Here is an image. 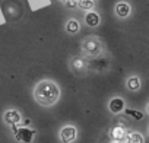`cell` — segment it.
Here are the masks:
<instances>
[{
	"label": "cell",
	"instance_id": "obj_1",
	"mask_svg": "<svg viewBox=\"0 0 149 143\" xmlns=\"http://www.w3.org/2000/svg\"><path fill=\"white\" fill-rule=\"evenodd\" d=\"M58 96H60V91L54 82L44 81L40 82L35 88V99L41 105H51L58 99Z\"/></svg>",
	"mask_w": 149,
	"mask_h": 143
},
{
	"label": "cell",
	"instance_id": "obj_16",
	"mask_svg": "<svg viewBox=\"0 0 149 143\" xmlns=\"http://www.w3.org/2000/svg\"><path fill=\"white\" fill-rule=\"evenodd\" d=\"M66 6L73 9V8H76L78 6V0H66Z\"/></svg>",
	"mask_w": 149,
	"mask_h": 143
},
{
	"label": "cell",
	"instance_id": "obj_13",
	"mask_svg": "<svg viewBox=\"0 0 149 143\" xmlns=\"http://www.w3.org/2000/svg\"><path fill=\"white\" fill-rule=\"evenodd\" d=\"M127 86L130 91H137L140 88V79L139 78H130L127 82Z\"/></svg>",
	"mask_w": 149,
	"mask_h": 143
},
{
	"label": "cell",
	"instance_id": "obj_18",
	"mask_svg": "<svg viewBox=\"0 0 149 143\" xmlns=\"http://www.w3.org/2000/svg\"><path fill=\"white\" fill-rule=\"evenodd\" d=\"M111 143H117V142H111Z\"/></svg>",
	"mask_w": 149,
	"mask_h": 143
},
{
	"label": "cell",
	"instance_id": "obj_2",
	"mask_svg": "<svg viewBox=\"0 0 149 143\" xmlns=\"http://www.w3.org/2000/svg\"><path fill=\"white\" fill-rule=\"evenodd\" d=\"M13 134H15V139L21 143H31L34 140V136H35V130L34 128H29V127H18V126H13Z\"/></svg>",
	"mask_w": 149,
	"mask_h": 143
},
{
	"label": "cell",
	"instance_id": "obj_15",
	"mask_svg": "<svg viewBox=\"0 0 149 143\" xmlns=\"http://www.w3.org/2000/svg\"><path fill=\"white\" fill-rule=\"evenodd\" d=\"M126 115H130L134 120H142L143 118V114L140 111H134V110H126Z\"/></svg>",
	"mask_w": 149,
	"mask_h": 143
},
{
	"label": "cell",
	"instance_id": "obj_3",
	"mask_svg": "<svg viewBox=\"0 0 149 143\" xmlns=\"http://www.w3.org/2000/svg\"><path fill=\"white\" fill-rule=\"evenodd\" d=\"M82 48L89 56H97L101 53V42L97 38H86L82 42Z\"/></svg>",
	"mask_w": 149,
	"mask_h": 143
},
{
	"label": "cell",
	"instance_id": "obj_14",
	"mask_svg": "<svg viewBox=\"0 0 149 143\" xmlns=\"http://www.w3.org/2000/svg\"><path fill=\"white\" fill-rule=\"evenodd\" d=\"M143 136L140 133H130L129 134V143H143Z\"/></svg>",
	"mask_w": 149,
	"mask_h": 143
},
{
	"label": "cell",
	"instance_id": "obj_17",
	"mask_svg": "<svg viewBox=\"0 0 149 143\" xmlns=\"http://www.w3.org/2000/svg\"><path fill=\"white\" fill-rule=\"evenodd\" d=\"M120 143H129V134H126V136H124V139H123Z\"/></svg>",
	"mask_w": 149,
	"mask_h": 143
},
{
	"label": "cell",
	"instance_id": "obj_7",
	"mask_svg": "<svg viewBox=\"0 0 149 143\" xmlns=\"http://www.w3.org/2000/svg\"><path fill=\"white\" fill-rule=\"evenodd\" d=\"M100 15L97 13V12H94V10H89L88 13H86V16H85V24L88 25V26H91V28H95V26H98L100 25Z\"/></svg>",
	"mask_w": 149,
	"mask_h": 143
},
{
	"label": "cell",
	"instance_id": "obj_12",
	"mask_svg": "<svg viewBox=\"0 0 149 143\" xmlns=\"http://www.w3.org/2000/svg\"><path fill=\"white\" fill-rule=\"evenodd\" d=\"M78 6L84 10H92L95 6V0H78Z\"/></svg>",
	"mask_w": 149,
	"mask_h": 143
},
{
	"label": "cell",
	"instance_id": "obj_9",
	"mask_svg": "<svg viewBox=\"0 0 149 143\" xmlns=\"http://www.w3.org/2000/svg\"><path fill=\"white\" fill-rule=\"evenodd\" d=\"M123 110H124V101L121 98H114V99L110 101V111L111 112L117 114V112H120Z\"/></svg>",
	"mask_w": 149,
	"mask_h": 143
},
{
	"label": "cell",
	"instance_id": "obj_6",
	"mask_svg": "<svg viewBox=\"0 0 149 143\" xmlns=\"http://www.w3.org/2000/svg\"><path fill=\"white\" fill-rule=\"evenodd\" d=\"M21 120H22L21 114L15 110H9L5 112V121L10 126H18V123H21Z\"/></svg>",
	"mask_w": 149,
	"mask_h": 143
},
{
	"label": "cell",
	"instance_id": "obj_4",
	"mask_svg": "<svg viewBox=\"0 0 149 143\" xmlns=\"http://www.w3.org/2000/svg\"><path fill=\"white\" fill-rule=\"evenodd\" d=\"M60 139L63 143H72L76 139V128L73 126H64L60 131Z\"/></svg>",
	"mask_w": 149,
	"mask_h": 143
},
{
	"label": "cell",
	"instance_id": "obj_5",
	"mask_svg": "<svg viewBox=\"0 0 149 143\" xmlns=\"http://www.w3.org/2000/svg\"><path fill=\"white\" fill-rule=\"evenodd\" d=\"M132 12V8L127 2H118L116 5V15L118 18H127Z\"/></svg>",
	"mask_w": 149,
	"mask_h": 143
},
{
	"label": "cell",
	"instance_id": "obj_10",
	"mask_svg": "<svg viewBox=\"0 0 149 143\" xmlns=\"http://www.w3.org/2000/svg\"><path fill=\"white\" fill-rule=\"evenodd\" d=\"M79 28H81L79 22L74 21V19H70V21H67V24H66V31H67L69 34H76V32L79 31Z\"/></svg>",
	"mask_w": 149,
	"mask_h": 143
},
{
	"label": "cell",
	"instance_id": "obj_11",
	"mask_svg": "<svg viewBox=\"0 0 149 143\" xmlns=\"http://www.w3.org/2000/svg\"><path fill=\"white\" fill-rule=\"evenodd\" d=\"M85 67H86V63H85L84 58L76 57V58H73V60H72V69H73V70L79 72V70H85Z\"/></svg>",
	"mask_w": 149,
	"mask_h": 143
},
{
	"label": "cell",
	"instance_id": "obj_8",
	"mask_svg": "<svg viewBox=\"0 0 149 143\" xmlns=\"http://www.w3.org/2000/svg\"><path fill=\"white\" fill-rule=\"evenodd\" d=\"M126 134H127V133H126V130H124L121 126H116V127L111 128V139H113L114 142H117V143H120V142L124 139Z\"/></svg>",
	"mask_w": 149,
	"mask_h": 143
}]
</instances>
